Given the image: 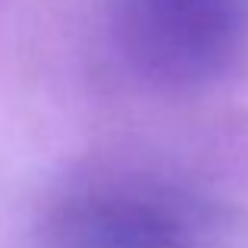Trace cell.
<instances>
[{
    "instance_id": "1",
    "label": "cell",
    "mask_w": 248,
    "mask_h": 248,
    "mask_svg": "<svg viewBox=\"0 0 248 248\" xmlns=\"http://www.w3.org/2000/svg\"><path fill=\"white\" fill-rule=\"evenodd\" d=\"M110 41L123 66L151 88H201L242 57L248 0H110Z\"/></svg>"
},
{
    "instance_id": "2",
    "label": "cell",
    "mask_w": 248,
    "mask_h": 248,
    "mask_svg": "<svg viewBox=\"0 0 248 248\" xmlns=\"http://www.w3.org/2000/svg\"><path fill=\"white\" fill-rule=\"evenodd\" d=\"M211 232V204L151 173L79 179L47 217L50 248H204Z\"/></svg>"
}]
</instances>
